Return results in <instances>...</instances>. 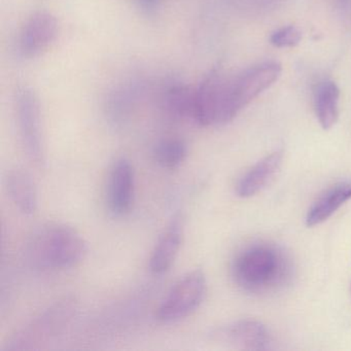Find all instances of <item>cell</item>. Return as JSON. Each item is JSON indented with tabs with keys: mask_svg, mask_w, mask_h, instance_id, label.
Here are the masks:
<instances>
[{
	"mask_svg": "<svg viewBox=\"0 0 351 351\" xmlns=\"http://www.w3.org/2000/svg\"><path fill=\"white\" fill-rule=\"evenodd\" d=\"M168 108L180 118L194 119L195 90L186 86H176L168 91Z\"/></svg>",
	"mask_w": 351,
	"mask_h": 351,
	"instance_id": "e0dca14e",
	"label": "cell"
},
{
	"mask_svg": "<svg viewBox=\"0 0 351 351\" xmlns=\"http://www.w3.org/2000/svg\"><path fill=\"white\" fill-rule=\"evenodd\" d=\"M339 98L340 90L334 82L324 81L318 84L314 101L318 122L324 130L332 128L338 120Z\"/></svg>",
	"mask_w": 351,
	"mask_h": 351,
	"instance_id": "9a60e30c",
	"label": "cell"
},
{
	"mask_svg": "<svg viewBox=\"0 0 351 351\" xmlns=\"http://www.w3.org/2000/svg\"><path fill=\"white\" fill-rule=\"evenodd\" d=\"M282 153L277 151L265 157L241 176L236 184V194L240 198H250L266 188L280 169Z\"/></svg>",
	"mask_w": 351,
	"mask_h": 351,
	"instance_id": "7c38bea8",
	"label": "cell"
},
{
	"mask_svg": "<svg viewBox=\"0 0 351 351\" xmlns=\"http://www.w3.org/2000/svg\"><path fill=\"white\" fill-rule=\"evenodd\" d=\"M17 114L24 151L30 161L42 165L45 162V151L40 104L32 90L23 88L18 91Z\"/></svg>",
	"mask_w": 351,
	"mask_h": 351,
	"instance_id": "5b68a950",
	"label": "cell"
},
{
	"mask_svg": "<svg viewBox=\"0 0 351 351\" xmlns=\"http://www.w3.org/2000/svg\"><path fill=\"white\" fill-rule=\"evenodd\" d=\"M234 282L252 295H267L291 283L293 261L275 244L258 242L244 248L232 265Z\"/></svg>",
	"mask_w": 351,
	"mask_h": 351,
	"instance_id": "6da1fadb",
	"label": "cell"
},
{
	"mask_svg": "<svg viewBox=\"0 0 351 351\" xmlns=\"http://www.w3.org/2000/svg\"><path fill=\"white\" fill-rule=\"evenodd\" d=\"M188 145L182 139H165L156 145L154 157L161 167L176 169L188 157Z\"/></svg>",
	"mask_w": 351,
	"mask_h": 351,
	"instance_id": "2e32d148",
	"label": "cell"
},
{
	"mask_svg": "<svg viewBox=\"0 0 351 351\" xmlns=\"http://www.w3.org/2000/svg\"><path fill=\"white\" fill-rule=\"evenodd\" d=\"M215 340L244 350H265L270 342V335L262 322L252 319L237 320L217 328Z\"/></svg>",
	"mask_w": 351,
	"mask_h": 351,
	"instance_id": "ba28073f",
	"label": "cell"
},
{
	"mask_svg": "<svg viewBox=\"0 0 351 351\" xmlns=\"http://www.w3.org/2000/svg\"><path fill=\"white\" fill-rule=\"evenodd\" d=\"M225 79L213 69L195 90L194 119L201 126L217 125Z\"/></svg>",
	"mask_w": 351,
	"mask_h": 351,
	"instance_id": "9c48e42d",
	"label": "cell"
},
{
	"mask_svg": "<svg viewBox=\"0 0 351 351\" xmlns=\"http://www.w3.org/2000/svg\"><path fill=\"white\" fill-rule=\"evenodd\" d=\"M10 199L23 215H32L38 209V191L30 174L22 168L10 170L7 176Z\"/></svg>",
	"mask_w": 351,
	"mask_h": 351,
	"instance_id": "4fadbf2b",
	"label": "cell"
},
{
	"mask_svg": "<svg viewBox=\"0 0 351 351\" xmlns=\"http://www.w3.org/2000/svg\"><path fill=\"white\" fill-rule=\"evenodd\" d=\"M207 282L204 273L194 270L182 276L167 293L158 308L160 322L171 324L194 313L206 295Z\"/></svg>",
	"mask_w": 351,
	"mask_h": 351,
	"instance_id": "277c9868",
	"label": "cell"
},
{
	"mask_svg": "<svg viewBox=\"0 0 351 351\" xmlns=\"http://www.w3.org/2000/svg\"><path fill=\"white\" fill-rule=\"evenodd\" d=\"M301 38V32L295 26H287L273 32L270 42L277 48H291L297 46Z\"/></svg>",
	"mask_w": 351,
	"mask_h": 351,
	"instance_id": "ac0fdd59",
	"label": "cell"
},
{
	"mask_svg": "<svg viewBox=\"0 0 351 351\" xmlns=\"http://www.w3.org/2000/svg\"><path fill=\"white\" fill-rule=\"evenodd\" d=\"M69 310V305L59 304L45 312L40 318L32 322V326L24 328L14 337L13 342L10 343V350L27 349L29 347L28 345L42 340L62 328L69 319L71 313Z\"/></svg>",
	"mask_w": 351,
	"mask_h": 351,
	"instance_id": "8fae6325",
	"label": "cell"
},
{
	"mask_svg": "<svg viewBox=\"0 0 351 351\" xmlns=\"http://www.w3.org/2000/svg\"><path fill=\"white\" fill-rule=\"evenodd\" d=\"M184 230V217L182 215H174L152 252L149 258L152 273L162 275L171 268L182 246Z\"/></svg>",
	"mask_w": 351,
	"mask_h": 351,
	"instance_id": "30bf717a",
	"label": "cell"
},
{
	"mask_svg": "<svg viewBox=\"0 0 351 351\" xmlns=\"http://www.w3.org/2000/svg\"><path fill=\"white\" fill-rule=\"evenodd\" d=\"M350 199L351 182L335 184L312 205L306 217V225L308 227H315L324 223Z\"/></svg>",
	"mask_w": 351,
	"mask_h": 351,
	"instance_id": "5bb4252c",
	"label": "cell"
},
{
	"mask_svg": "<svg viewBox=\"0 0 351 351\" xmlns=\"http://www.w3.org/2000/svg\"><path fill=\"white\" fill-rule=\"evenodd\" d=\"M280 73L281 65L269 61L250 67L233 79H225L217 125L231 122L242 108L272 86Z\"/></svg>",
	"mask_w": 351,
	"mask_h": 351,
	"instance_id": "3957f363",
	"label": "cell"
},
{
	"mask_svg": "<svg viewBox=\"0 0 351 351\" xmlns=\"http://www.w3.org/2000/svg\"><path fill=\"white\" fill-rule=\"evenodd\" d=\"M58 36V22L52 14L38 12L28 19L21 32L19 50L25 58L46 52Z\"/></svg>",
	"mask_w": 351,
	"mask_h": 351,
	"instance_id": "52a82bcc",
	"label": "cell"
},
{
	"mask_svg": "<svg viewBox=\"0 0 351 351\" xmlns=\"http://www.w3.org/2000/svg\"><path fill=\"white\" fill-rule=\"evenodd\" d=\"M135 173L132 164L126 158L117 159L108 174L106 204L114 217L128 215L134 201Z\"/></svg>",
	"mask_w": 351,
	"mask_h": 351,
	"instance_id": "8992f818",
	"label": "cell"
},
{
	"mask_svg": "<svg viewBox=\"0 0 351 351\" xmlns=\"http://www.w3.org/2000/svg\"><path fill=\"white\" fill-rule=\"evenodd\" d=\"M88 247L83 236L71 226L48 223L30 236L26 245L28 260L47 270L73 268L85 258Z\"/></svg>",
	"mask_w": 351,
	"mask_h": 351,
	"instance_id": "7a4b0ae2",
	"label": "cell"
},
{
	"mask_svg": "<svg viewBox=\"0 0 351 351\" xmlns=\"http://www.w3.org/2000/svg\"><path fill=\"white\" fill-rule=\"evenodd\" d=\"M158 1H159V0H139L141 7L145 10H147V11H149V10L155 9Z\"/></svg>",
	"mask_w": 351,
	"mask_h": 351,
	"instance_id": "d6986e66",
	"label": "cell"
}]
</instances>
